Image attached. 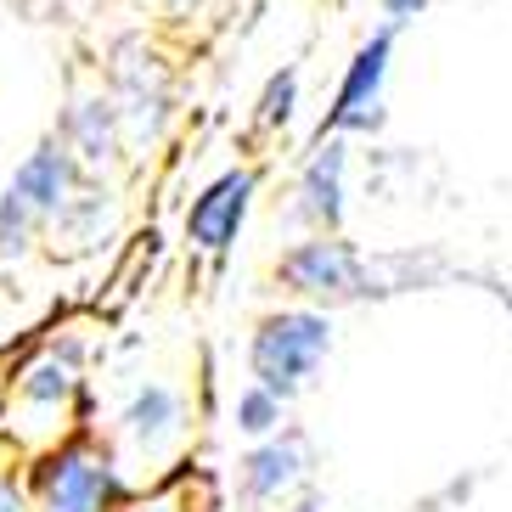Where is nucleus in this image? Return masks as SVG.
I'll return each mask as SVG.
<instances>
[{"instance_id":"f257e3e1","label":"nucleus","mask_w":512,"mask_h":512,"mask_svg":"<svg viewBox=\"0 0 512 512\" xmlns=\"http://www.w3.org/2000/svg\"><path fill=\"white\" fill-rule=\"evenodd\" d=\"M91 389H85V338L57 332L40 349H29L0 377V428L23 445V451H46L62 434L85 428Z\"/></svg>"},{"instance_id":"f03ea898","label":"nucleus","mask_w":512,"mask_h":512,"mask_svg":"<svg viewBox=\"0 0 512 512\" xmlns=\"http://www.w3.org/2000/svg\"><path fill=\"white\" fill-rule=\"evenodd\" d=\"M422 265L417 259H394V254H366L355 242L338 237H304L276 259V282L287 293H299L316 310H338V304H361V299H383V293H406L417 287Z\"/></svg>"},{"instance_id":"7ed1b4c3","label":"nucleus","mask_w":512,"mask_h":512,"mask_svg":"<svg viewBox=\"0 0 512 512\" xmlns=\"http://www.w3.org/2000/svg\"><path fill=\"white\" fill-rule=\"evenodd\" d=\"M29 501L34 512H113V501L130 490L119 456L96 428H74L57 445L29 456Z\"/></svg>"},{"instance_id":"20e7f679","label":"nucleus","mask_w":512,"mask_h":512,"mask_svg":"<svg viewBox=\"0 0 512 512\" xmlns=\"http://www.w3.org/2000/svg\"><path fill=\"white\" fill-rule=\"evenodd\" d=\"M332 355V316L316 304H287L259 316L248 332V372L282 400H299Z\"/></svg>"},{"instance_id":"39448f33","label":"nucleus","mask_w":512,"mask_h":512,"mask_svg":"<svg viewBox=\"0 0 512 512\" xmlns=\"http://www.w3.org/2000/svg\"><path fill=\"white\" fill-rule=\"evenodd\" d=\"M186 439H192V411H186V394L175 383H136V389L119 400L113 411V456H119L124 479H130V467L152 473V479H169V467L181 462Z\"/></svg>"},{"instance_id":"423d86ee","label":"nucleus","mask_w":512,"mask_h":512,"mask_svg":"<svg viewBox=\"0 0 512 512\" xmlns=\"http://www.w3.org/2000/svg\"><path fill=\"white\" fill-rule=\"evenodd\" d=\"M389 62H394V29L383 23L377 34H366L355 57H349L338 96H332L321 136H372L383 130V85H389Z\"/></svg>"},{"instance_id":"0eeeda50","label":"nucleus","mask_w":512,"mask_h":512,"mask_svg":"<svg viewBox=\"0 0 512 512\" xmlns=\"http://www.w3.org/2000/svg\"><path fill=\"white\" fill-rule=\"evenodd\" d=\"M310 467H316V456H310V439H304L299 428H276V434L254 439L237 462L242 507L271 512V507H282V501H293L304 484H310Z\"/></svg>"},{"instance_id":"6e6552de","label":"nucleus","mask_w":512,"mask_h":512,"mask_svg":"<svg viewBox=\"0 0 512 512\" xmlns=\"http://www.w3.org/2000/svg\"><path fill=\"white\" fill-rule=\"evenodd\" d=\"M254 192H259V175L248 164L214 175V181L186 203V242H192L197 254H209V259L231 254V242H237L242 226H248Z\"/></svg>"},{"instance_id":"1a4fd4ad","label":"nucleus","mask_w":512,"mask_h":512,"mask_svg":"<svg viewBox=\"0 0 512 512\" xmlns=\"http://www.w3.org/2000/svg\"><path fill=\"white\" fill-rule=\"evenodd\" d=\"M349 214V147L344 136H321V147L310 152V164L293 181V220L310 237H338Z\"/></svg>"},{"instance_id":"9d476101","label":"nucleus","mask_w":512,"mask_h":512,"mask_svg":"<svg viewBox=\"0 0 512 512\" xmlns=\"http://www.w3.org/2000/svg\"><path fill=\"white\" fill-rule=\"evenodd\" d=\"M57 141L74 152L79 175H91V181L113 175V169H119V158H124V124H119L113 96H107V91L79 96V102L68 107V119H62Z\"/></svg>"},{"instance_id":"9b49d317","label":"nucleus","mask_w":512,"mask_h":512,"mask_svg":"<svg viewBox=\"0 0 512 512\" xmlns=\"http://www.w3.org/2000/svg\"><path fill=\"white\" fill-rule=\"evenodd\" d=\"M79 181H85V175H79L74 152L62 147L57 136H46L40 147L29 152V158H23V164H17L12 186H0V192H6V197H17V203H23V209H29L34 220H40V237H46L51 214H57L62 203L74 197V186H79Z\"/></svg>"},{"instance_id":"f8f14e48","label":"nucleus","mask_w":512,"mask_h":512,"mask_svg":"<svg viewBox=\"0 0 512 512\" xmlns=\"http://www.w3.org/2000/svg\"><path fill=\"white\" fill-rule=\"evenodd\" d=\"M113 226H119V197L107 192L102 181H85L74 186V197L62 203L57 214H51V226L40 242H51V254H91V248H102V237H113Z\"/></svg>"},{"instance_id":"ddd939ff","label":"nucleus","mask_w":512,"mask_h":512,"mask_svg":"<svg viewBox=\"0 0 512 512\" xmlns=\"http://www.w3.org/2000/svg\"><path fill=\"white\" fill-rule=\"evenodd\" d=\"M231 422H237L242 439H265V434H276V428H287V400L271 394L265 383H248V389H237V400H231Z\"/></svg>"},{"instance_id":"4468645a","label":"nucleus","mask_w":512,"mask_h":512,"mask_svg":"<svg viewBox=\"0 0 512 512\" xmlns=\"http://www.w3.org/2000/svg\"><path fill=\"white\" fill-rule=\"evenodd\" d=\"M293 107H299V68H282V74H271V85L259 91L254 130H259V136L287 130V124H293Z\"/></svg>"},{"instance_id":"2eb2a0df","label":"nucleus","mask_w":512,"mask_h":512,"mask_svg":"<svg viewBox=\"0 0 512 512\" xmlns=\"http://www.w3.org/2000/svg\"><path fill=\"white\" fill-rule=\"evenodd\" d=\"M113 512H197V501L186 479H152L147 490H124Z\"/></svg>"},{"instance_id":"dca6fc26","label":"nucleus","mask_w":512,"mask_h":512,"mask_svg":"<svg viewBox=\"0 0 512 512\" xmlns=\"http://www.w3.org/2000/svg\"><path fill=\"white\" fill-rule=\"evenodd\" d=\"M0 512H34L29 484L17 479V473H0Z\"/></svg>"},{"instance_id":"f3484780","label":"nucleus","mask_w":512,"mask_h":512,"mask_svg":"<svg viewBox=\"0 0 512 512\" xmlns=\"http://www.w3.org/2000/svg\"><path fill=\"white\" fill-rule=\"evenodd\" d=\"M383 6V17H389V29H400V23H411V17H422L434 0H377Z\"/></svg>"},{"instance_id":"a211bd4d","label":"nucleus","mask_w":512,"mask_h":512,"mask_svg":"<svg viewBox=\"0 0 512 512\" xmlns=\"http://www.w3.org/2000/svg\"><path fill=\"white\" fill-rule=\"evenodd\" d=\"M276 512H332V507H327L321 496H293V501H282Z\"/></svg>"},{"instance_id":"6ab92c4d","label":"nucleus","mask_w":512,"mask_h":512,"mask_svg":"<svg viewBox=\"0 0 512 512\" xmlns=\"http://www.w3.org/2000/svg\"><path fill=\"white\" fill-rule=\"evenodd\" d=\"M175 6H186V0H175Z\"/></svg>"}]
</instances>
